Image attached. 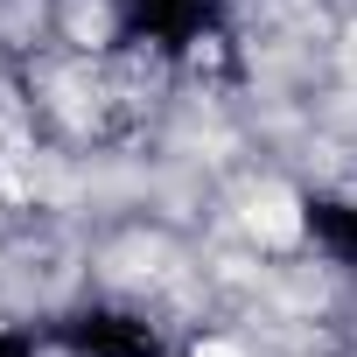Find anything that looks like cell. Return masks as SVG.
I'll use <instances>...</instances> for the list:
<instances>
[{"mask_svg": "<svg viewBox=\"0 0 357 357\" xmlns=\"http://www.w3.org/2000/svg\"><path fill=\"white\" fill-rule=\"evenodd\" d=\"M252 225H259L266 238H294V204H287L280 190H266V197L252 204Z\"/></svg>", "mask_w": 357, "mask_h": 357, "instance_id": "obj_1", "label": "cell"}]
</instances>
